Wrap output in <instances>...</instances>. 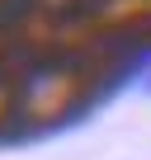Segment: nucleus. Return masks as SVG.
<instances>
[{"label": "nucleus", "instance_id": "obj_2", "mask_svg": "<svg viewBox=\"0 0 151 160\" xmlns=\"http://www.w3.org/2000/svg\"><path fill=\"white\" fill-rule=\"evenodd\" d=\"M0 108H5V90H0Z\"/></svg>", "mask_w": 151, "mask_h": 160}, {"label": "nucleus", "instance_id": "obj_1", "mask_svg": "<svg viewBox=\"0 0 151 160\" xmlns=\"http://www.w3.org/2000/svg\"><path fill=\"white\" fill-rule=\"evenodd\" d=\"M71 94H76V75L66 66H38L19 90V113L33 122H47L71 104Z\"/></svg>", "mask_w": 151, "mask_h": 160}]
</instances>
